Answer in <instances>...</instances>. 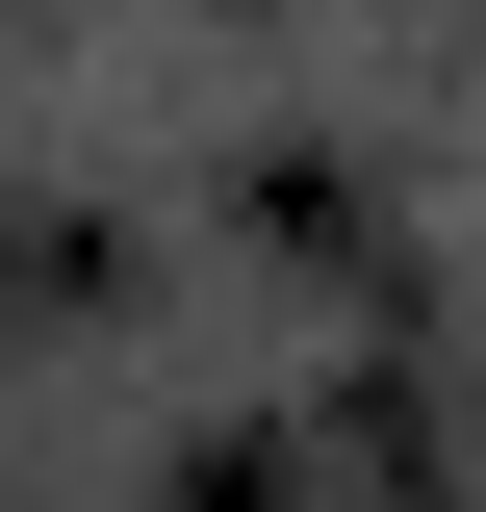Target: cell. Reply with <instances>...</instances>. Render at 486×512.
Wrapping results in <instances>:
<instances>
[{
    "instance_id": "2",
    "label": "cell",
    "mask_w": 486,
    "mask_h": 512,
    "mask_svg": "<svg viewBox=\"0 0 486 512\" xmlns=\"http://www.w3.org/2000/svg\"><path fill=\"white\" fill-rule=\"evenodd\" d=\"M52 308H103V231H77V205H0V359H26Z\"/></svg>"
},
{
    "instance_id": "1",
    "label": "cell",
    "mask_w": 486,
    "mask_h": 512,
    "mask_svg": "<svg viewBox=\"0 0 486 512\" xmlns=\"http://www.w3.org/2000/svg\"><path fill=\"white\" fill-rule=\"evenodd\" d=\"M154 487H180V512H307V436H282V410H205Z\"/></svg>"
}]
</instances>
